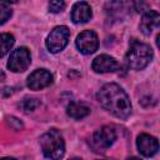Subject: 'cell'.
<instances>
[{"label":"cell","instance_id":"1","mask_svg":"<svg viewBox=\"0 0 160 160\" xmlns=\"http://www.w3.org/2000/svg\"><path fill=\"white\" fill-rule=\"evenodd\" d=\"M100 105L119 119H126L131 114V102L125 90L114 82L105 84L96 94Z\"/></svg>","mask_w":160,"mask_h":160},{"label":"cell","instance_id":"13","mask_svg":"<svg viewBox=\"0 0 160 160\" xmlns=\"http://www.w3.org/2000/svg\"><path fill=\"white\" fill-rule=\"evenodd\" d=\"M66 112L70 118L80 120L85 116H88L90 114V108L82 102H78V101H72L68 105L66 108Z\"/></svg>","mask_w":160,"mask_h":160},{"label":"cell","instance_id":"15","mask_svg":"<svg viewBox=\"0 0 160 160\" xmlns=\"http://www.w3.org/2000/svg\"><path fill=\"white\" fill-rule=\"evenodd\" d=\"M39 105H40L39 100H38V99H34V98H25V99L20 102V108H21L25 112L34 111Z\"/></svg>","mask_w":160,"mask_h":160},{"label":"cell","instance_id":"5","mask_svg":"<svg viewBox=\"0 0 160 160\" xmlns=\"http://www.w3.org/2000/svg\"><path fill=\"white\" fill-rule=\"evenodd\" d=\"M31 62V55L28 48L21 46L15 49L9 58L8 68L14 72H22L25 71Z\"/></svg>","mask_w":160,"mask_h":160},{"label":"cell","instance_id":"16","mask_svg":"<svg viewBox=\"0 0 160 160\" xmlns=\"http://www.w3.org/2000/svg\"><path fill=\"white\" fill-rule=\"evenodd\" d=\"M11 14H12V11L8 6V4L6 2H0V25L5 24L10 19Z\"/></svg>","mask_w":160,"mask_h":160},{"label":"cell","instance_id":"9","mask_svg":"<svg viewBox=\"0 0 160 160\" xmlns=\"http://www.w3.org/2000/svg\"><path fill=\"white\" fill-rule=\"evenodd\" d=\"M136 145H138V150L141 155L146 156V158H151L154 156L158 150H159V142L158 139L149 135V134H140L138 136L136 140Z\"/></svg>","mask_w":160,"mask_h":160},{"label":"cell","instance_id":"3","mask_svg":"<svg viewBox=\"0 0 160 160\" xmlns=\"http://www.w3.org/2000/svg\"><path fill=\"white\" fill-rule=\"evenodd\" d=\"M40 146L45 158L50 160H59L65 152V142L61 134L52 129L40 138Z\"/></svg>","mask_w":160,"mask_h":160},{"label":"cell","instance_id":"20","mask_svg":"<svg viewBox=\"0 0 160 160\" xmlns=\"http://www.w3.org/2000/svg\"><path fill=\"white\" fill-rule=\"evenodd\" d=\"M69 160H81L80 158H72V159H69Z\"/></svg>","mask_w":160,"mask_h":160},{"label":"cell","instance_id":"4","mask_svg":"<svg viewBox=\"0 0 160 160\" xmlns=\"http://www.w3.org/2000/svg\"><path fill=\"white\" fill-rule=\"evenodd\" d=\"M69 38H70V31L68 29V26H56L51 30V32L48 36L46 40V48L50 52L56 54L59 51H61L69 42Z\"/></svg>","mask_w":160,"mask_h":160},{"label":"cell","instance_id":"6","mask_svg":"<svg viewBox=\"0 0 160 160\" xmlns=\"http://www.w3.org/2000/svg\"><path fill=\"white\" fill-rule=\"evenodd\" d=\"M98 46H99V39L96 32L92 30H85L80 32L76 38V48L84 55L95 52L98 50Z\"/></svg>","mask_w":160,"mask_h":160},{"label":"cell","instance_id":"21","mask_svg":"<svg viewBox=\"0 0 160 160\" xmlns=\"http://www.w3.org/2000/svg\"><path fill=\"white\" fill-rule=\"evenodd\" d=\"M98 160H100V159H98Z\"/></svg>","mask_w":160,"mask_h":160},{"label":"cell","instance_id":"12","mask_svg":"<svg viewBox=\"0 0 160 160\" xmlns=\"http://www.w3.org/2000/svg\"><path fill=\"white\" fill-rule=\"evenodd\" d=\"M160 24V15L155 10H144L140 21V30L144 35H150L151 31Z\"/></svg>","mask_w":160,"mask_h":160},{"label":"cell","instance_id":"7","mask_svg":"<svg viewBox=\"0 0 160 160\" xmlns=\"http://www.w3.org/2000/svg\"><path fill=\"white\" fill-rule=\"evenodd\" d=\"M115 140H116V131L111 126L100 128L99 130L95 131V134L92 136L94 145L98 149H101V150H105V149L110 148L114 144Z\"/></svg>","mask_w":160,"mask_h":160},{"label":"cell","instance_id":"11","mask_svg":"<svg viewBox=\"0 0 160 160\" xmlns=\"http://www.w3.org/2000/svg\"><path fill=\"white\" fill-rule=\"evenodd\" d=\"M91 68L95 72H112V71L118 70L119 62L112 56L102 54L94 59Z\"/></svg>","mask_w":160,"mask_h":160},{"label":"cell","instance_id":"18","mask_svg":"<svg viewBox=\"0 0 160 160\" xmlns=\"http://www.w3.org/2000/svg\"><path fill=\"white\" fill-rule=\"evenodd\" d=\"M0 160H15V159H12V158H1Z\"/></svg>","mask_w":160,"mask_h":160},{"label":"cell","instance_id":"19","mask_svg":"<svg viewBox=\"0 0 160 160\" xmlns=\"http://www.w3.org/2000/svg\"><path fill=\"white\" fill-rule=\"evenodd\" d=\"M128 160H141V159H139V158H129Z\"/></svg>","mask_w":160,"mask_h":160},{"label":"cell","instance_id":"8","mask_svg":"<svg viewBox=\"0 0 160 160\" xmlns=\"http://www.w3.org/2000/svg\"><path fill=\"white\" fill-rule=\"evenodd\" d=\"M52 82V75L45 69H38L28 78V86L31 90H41Z\"/></svg>","mask_w":160,"mask_h":160},{"label":"cell","instance_id":"17","mask_svg":"<svg viewBox=\"0 0 160 160\" xmlns=\"http://www.w3.org/2000/svg\"><path fill=\"white\" fill-rule=\"evenodd\" d=\"M64 9H65V2L64 1L54 0V1H50L49 2V11L50 12L58 14V12H61Z\"/></svg>","mask_w":160,"mask_h":160},{"label":"cell","instance_id":"2","mask_svg":"<svg viewBox=\"0 0 160 160\" xmlns=\"http://www.w3.org/2000/svg\"><path fill=\"white\" fill-rule=\"evenodd\" d=\"M152 59V50L148 44L132 41L125 55V61L130 69L142 70Z\"/></svg>","mask_w":160,"mask_h":160},{"label":"cell","instance_id":"10","mask_svg":"<svg viewBox=\"0 0 160 160\" xmlns=\"http://www.w3.org/2000/svg\"><path fill=\"white\" fill-rule=\"evenodd\" d=\"M92 16V11H91V8L88 2L85 1H79V2H75L72 9H71V14H70V18H71V21L74 24H84V22H88Z\"/></svg>","mask_w":160,"mask_h":160},{"label":"cell","instance_id":"14","mask_svg":"<svg viewBox=\"0 0 160 160\" xmlns=\"http://www.w3.org/2000/svg\"><path fill=\"white\" fill-rule=\"evenodd\" d=\"M14 42H15V39L11 34H9V32L0 34V59L10 51Z\"/></svg>","mask_w":160,"mask_h":160}]
</instances>
